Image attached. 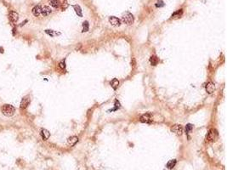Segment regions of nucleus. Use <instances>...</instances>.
<instances>
[{
    "instance_id": "nucleus-1",
    "label": "nucleus",
    "mask_w": 227,
    "mask_h": 170,
    "mask_svg": "<svg viewBox=\"0 0 227 170\" xmlns=\"http://www.w3.org/2000/svg\"><path fill=\"white\" fill-rule=\"evenodd\" d=\"M3 114L6 117H12L15 112V108L11 105H4L2 106Z\"/></svg>"
},
{
    "instance_id": "nucleus-2",
    "label": "nucleus",
    "mask_w": 227,
    "mask_h": 170,
    "mask_svg": "<svg viewBox=\"0 0 227 170\" xmlns=\"http://www.w3.org/2000/svg\"><path fill=\"white\" fill-rule=\"evenodd\" d=\"M122 21H123V23L127 25H132L134 23V15L129 12H126L123 15Z\"/></svg>"
},
{
    "instance_id": "nucleus-3",
    "label": "nucleus",
    "mask_w": 227,
    "mask_h": 170,
    "mask_svg": "<svg viewBox=\"0 0 227 170\" xmlns=\"http://www.w3.org/2000/svg\"><path fill=\"white\" fill-rule=\"evenodd\" d=\"M219 137V134L218 131L214 129H211L209 131V134H208V140L210 141V142H214L216 140H218Z\"/></svg>"
},
{
    "instance_id": "nucleus-4",
    "label": "nucleus",
    "mask_w": 227,
    "mask_h": 170,
    "mask_svg": "<svg viewBox=\"0 0 227 170\" xmlns=\"http://www.w3.org/2000/svg\"><path fill=\"white\" fill-rule=\"evenodd\" d=\"M140 121L144 123H149L153 122V115L151 113H145V114L142 115L140 118Z\"/></svg>"
},
{
    "instance_id": "nucleus-5",
    "label": "nucleus",
    "mask_w": 227,
    "mask_h": 170,
    "mask_svg": "<svg viewBox=\"0 0 227 170\" xmlns=\"http://www.w3.org/2000/svg\"><path fill=\"white\" fill-rule=\"evenodd\" d=\"M171 131L172 132H173V133H175L177 135H182V133H183V128L181 127V125H178V124H176V125H173V127L171 128Z\"/></svg>"
},
{
    "instance_id": "nucleus-6",
    "label": "nucleus",
    "mask_w": 227,
    "mask_h": 170,
    "mask_svg": "<svg viewBox=\"0 0 227 170\" xmlns=\"http://www.w3.org/2000/svg\"><path fill=\"white\" fill-rule=\"evenodd\" d=\"M30 101H31V100H30V98H29V96H25V97L21 100L20 107H21V109L26 108V107L28 106V105L30 104Z\"/></svg>"
},
{
    "instance_id": "nucleus-7",
    "label": "nucleus",
    "mask_w": 227,
    "mask_h": 170,
    "mask_svg": "<svg viewBox=\"0 0 227 170\" xmlns=\"http://www.w3.org/2000/svg\"><path fill=\"white\" fill-rule=\"evenodd\" d=\"M109 22L113 26H119L120 25H121V21L115 16H111L110 18H109Z\"/></svg>"
},
{
    "instance_id": "nucleus-8",
    "label": "nucleus",
    "mask_w": 227,
    "mask_h": 170,
    "mask_svg": "<svg viewBox=\"0 0 227 170\" xmlns=\"http://www.w3.org/2000/svg\"><path fill=\"white\" fill-rule=\"evenodd\" d=\"M206 91L208 92V94H213L214 91H215V85H214V82H209L207 83Z\"/></svg>"
},
{
    "instance_id": "nucleus-9",
    "label": "nucleus",
    "mask_w": 227,
    "mask_h": 170,
    "mask_svg": "<svg viewBox=\"0 0 227 170\" xmlns=\"http://www.w3.org/2000/svg\"><path fill=\"white\" fill-rule=\"evenodd\" d=\"M9 18L12 22H16L19 19V15L15 11H10L9 14Z\"/></svg>"
},
{
    "instance_id": "nucleus-10",
    "label": "nucleus",
    "mask_w": 227,
    "mask_h": 170,
    "mask_svg": "<svg viewBox=\"0 0 227 170\" xmlns=\"http://www.w3.org/2000/svg\"><path fill=\"white\" fill-rule=\"evenodd\" d=\"M78 138L77 136H71V137H69L68 140H67V143L71 146H75V145L78 143Z\"/></svg>"
},
{
    "instance_id": "nucleus-11",
    "label": "nucleus",
    "mask_w": 227,
    "mask_h": 170,
    "mask_svg": "<svg viewBox=\"0 0 227 170\" xmlns=\"http://www.w3.org/2000/svg\"><path fill=\"white\" fill-rule=\"evenodd\" d=\"M40 135H41V136H42V138H43V140H47L49 137H50V133H49V131H48L47 129H43L41 130Z\"/></svg>"
},
{
    "instance_id": "nucleus-12",
    "label": "nucleus",
    "mask_w": 227,
    "mask_h": 170,
    "mask_svg": "<svg viewBox=\"0 0 227 170\" xmlns=\"http://www.w3.org/2000/svg\"><path fill=\"white\" fill-rule=\"evenodd\" d=\"M51 12H52V10H51V9L48 6H44V7H43L41 9V13L43 16H47L49 14H51Z\"/></svg>"
},
{
    "instance_id": "nucleus-13",
    "label": "nucleus",
    "mask_w": 227,
    "mask_h": 170,
    "mask_svg": "<svg viewBox=\"0 0 227 170\" xmlns=\"http://www.w3.org/2000/svg\"><path fill=\"white\" fill-rule=\"evenodd\" d=\"M32 14H33L34 16H39L40 15V14H41V7L39 5H36L35 7L32 9Z\"/></svg>"
},
{
    "instance_id": "nucleus-14",
    "label": "nucleus",
    "mask_w": 227,
    "mask_h": 170,
    "mask_svg": "<svg viewBox=\"0 0 227 170\" xmlns=\"http://www.w3.org/2000/svg\"><path fill=\"white\" fill-rule=\"evenodd\" d=\"M119 81H118V79L117 78H113L112 79V81L111 82V86H112V88H113L114 90H117V88H118V86H119Z\"/></svg>"
},
{
    "instance_id": "nucleus-15",
    "label": "nucleus",
    "mask_w": 227,
    "mask_h": 170,
    "mask_svg": "<svg viewBox=\"0 0 227 170\" xmlns=\"http://www.w3.org/2000/svg\"><path fill=\"white\" fill-rule=\"evenodd\" d=\"M74 8V10L76 12V14L78 15L79 17H83V12H82V9L79 5H74L73 6Z\"/></svg>"
},
{
    "instance_id": "nucleus-16",
    "label": "nucleus",
    "mask_w": 227,
    "mask_h": 170,
    "mask_svg": "<svg viewBox=\"0 0 227 170\" xmlns=\"http://www.w3.org/2000/svg\"><path fill=\"white\" fill-rule=\"evenodd\" d=\"M175 165H176V160H175V159H173V160H170V161L167 162V168H168V169H172V168H174Z\"/></svg>"
},
{
    "instance_id": "nucleus-17",
    "label": "nucleus",
    "mask_w": 227,
    "mask_h": 170,
    "mask_svg": "<svg viewBox=\"0 0 227 170\" xmlns=\"http://www.w3.org/2000/svg\"><path fill=\"white\" fill-rule=\"evenodd\" d=\"M183 14V10L182 9H179L178 11L174 12V13L172 15V18L173 19H178V18H180L181 15H182Z\"/></svg>"
},
{
    "instance_id": "nucleus-18",
    "label": "nucleus",
    "mask_w": 227,
    "mask_h": 170,
    "mask_svg": "<svg viewBox=\"0 0 227 170\" xmlns=\"http://www.w3.org/2000/svg\"><path fill=\"white\" fill-rule=\"evenodd\" d=\"M150 62H151V65H156L157 63H158V59H157L156 56L153 55L150 58Z\"/></svg>"
},
{
    "instance_id": "nucleus-19",
    "label": "nucleus",
    "mask_w": 227,
    "mask_h": 170,
    "mask_svg": "<svg viewBox=\"0 0 227 170\" xmlns=\"http://www.w3.org/2000/svg\"><path fill=\"white\" fill-rule=\"evenodd\" d=\"M50 5L54 8H59L60 6V2L59 0H51Z\"/></svg>"
},
{
    "instance_id": "nucleus-20",
    "label": "nucleus",
    "mask_w": 227,
    "mask_h": 170,
    "mask_svg": "<svg viewBox=\"0 0 227 170\" xmlns=\"http://www.w3.org/2000/svg\"><path fill=\"white\" fill-rule=\"evenodd\" d=\"M90 29V26H89V22L88 21H84L83 23V32H87Z\"/></svg>"
},
{
    "instance_id": "nucleus-21",
    "label": "nucleus",
    "mask_w": 227,
    "mask_h": 170,
    "mask_svg": "<svg viewBox=\"0 0 227 170\" xmlns=\"http://www.w3.org/2000/svg\"><path fill=\"white\" fill-rule=\"evenodd\" d=\"M115 108L114 109H112V110H111V111H117V110H118V109L121 107V105H120V102L117 100H115Z\"/></svg>"
},
{
    "instance_id": "nucleus-22",
    "label": "nucleus",
    "mask_w": 227,
    "mask_h": 170,
    "mask_svg": "<svg viewBox=\"0 0 227 170\" xmlns=\"http://www.w3.org/2000/svg\"><path fill=\"white\" fill-rule=\"evenodd\" d=\"M45 32H46L47 34H48L49 36H51V37H54L55 35H59V34H60V33H58V32H55L53 30H45Z\"/></svg>"
},
{
    "instance_id": "nucleus-23",
    "label": "nucleus",
    "mask_w": 227,
    "mask_h": 170,
    "mask_svg": "<svg viewBox=\"0 0 227 170\" xmlns=\"http://www.w3.org/2000/svg\"><path fill=\"white\" fill-rule=\"evenodd\" d=\"M192 129H193V126L191 125V124H187V125L185 126V132L186 134H190L191 132Z\"/></svg>"
},
{
    "instance_id": "nucleus-24",
    "label": "nucleus",
    "mask_w": 227,
    "mask_h": 170,
    "mask_svg": "<svg viewBox=\"0 0 227 170\" xmlns=\"http://www.w3.org/2000/svg\"><path fill=\"white\" fill-rule=\"evenodd\" d=\"M60 5H61V9L62 10H65V9H67V7H68V4H67V0H65L62 4H60Z\"/></svg>"
},
{
    "instance_id": "nucleus-25",
    "label": "nucleus",
    "mask_w": 227,
    "mask_h": 170,
    "mask_svg": "<svg viewBox=\"0 0 227 170\" xmlns=\"http://www.w3.org/2000/svg\"><path fill=\"white\" fill-rule=\"evenodd\" d=\"M59 66H60V69H65L66 68V61L65 60H62L59 63Z\"/></svg>"
},
{
    "instance_id": "nucleus-26",
    "label": "nucleus",
    "mask_w": 227,
    "mask_h": 170,
    "mask_svg": "<svg viewBox=\"0 0 227 170\" xmlns=\"http://www.w3.org/2000/svg\"><path fill=\"white\" fill-rule=\"evenodd\" d=\"M156 7H163L164 6V4H163V2H162V0H158L157 2H156Z\"/></svg>"
},
{
    "instance_id": "nucleus-27",
    "label": "nucleus",
    "mask_w": 227,
    "mask_h": 170,
    "mask_svg": "<svg viewBox=\"0 0 227 170\" xmlns=\"http://www.w3.org/2000/svg\"><path fill=\"white\" fill-rule=\"evenodd\" d=\"M50 1H51V0H50Z\"/></svg>"
}]
</instances>
